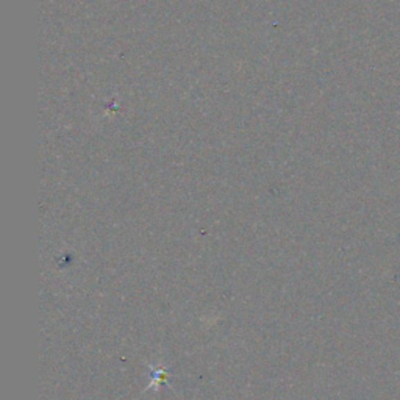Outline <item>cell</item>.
Wrapping results in <instances>:
<instances>
[{
  "mask_svg": "<svg viewBox=\"0 0 400 400\" xmlns=\"http://www.w3.org/2000/svg\"><path fill=\"white\" fill-rule=\"evenodd\" d=\"M147 367L150 369V381H149L147 388L144 390V392H147V391L156 392L160 390L161 385H165V380L169 375V369L166 366L156 367L154 365H150V363H147Z\"/></svg>",
  "mask_w": 400,
  "mask_h": 400,
  "instance_id": "1",
  "label": "cell"
}]
</instances>
